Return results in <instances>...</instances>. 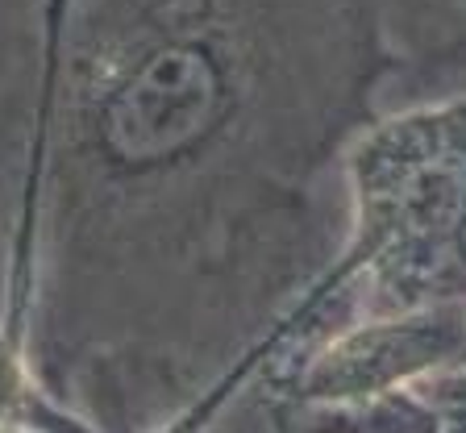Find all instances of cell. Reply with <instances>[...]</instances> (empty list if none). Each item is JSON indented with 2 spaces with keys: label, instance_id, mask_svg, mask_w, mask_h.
<instances>
[{
  "label": "cell",
  "instance_id": "6da1fadb",
  "mask_svg": "<svg viewBox=\"0 0 466 433\" xmlns=\"http://www.w3.org/2000/svg\"><path fill=\"white\" fill-rule=\"evenodd\" d=\"M400 67L367 0H42L0 79V329L42 392L158 433L254 376Z\"/></svg>",
  "mask_w": 466,
  "mask_h": 433
},
{
  "label": "cell",
  "instance_id": "7a4b0ae2",
  "mask_svg": "<svg viewBox=\"0 0 466 433\" xmlns=\"http://www.w3.org/2000/svg\"><path fill=\"white\" fill-rule=\"evenodd\" d=\"M346 238L325 284H354L359 317L466 304V92L379 113L341 159Z\"/></svg>",
  "mask_w": 466,
  "mask_h": 433
},
{
  "label": "cell",
  "instance_id": "3957f363",
  "mask_svg": "<svg viewBox=\"0 0 466 433\" xmlns=\"http://www.w3.org/2000/svg\"><path fill=\"white\" fill-rule=\"evenodd\" d=\"M458 363H466V304H429L396 317L350 321L291 371H254V379L300 400L346 405L396 392Z\"/></svg>",
  "mask_w": 466,
  "mask_h": 433
},
{
  "label": "cell",
  "instance_id": "277c9868",
  "mask_svg": "<svg viewBox=\"0 0 466 433\" xmlns=\"http://www.w3.org/2000/svg\"><path fill=\"white\" fill-rule=\"evenodd\" d=\"M383 21L391 46L408 58H458L462 29L454 17H466L454 0H367Z\"/></svg>",
  "mask_w": 466,
  "mask_h": 433
},
{
  "label": "cell",
  "instance_id": "5b68a950",
  "mask_svg": "<svg viewBox=\"0 0 466 433\" xmlns=\"http://www.w3.org/2000/svg\"><path fill=\"white\" fill-rule=\"evenodd\" d=\"M96 433L92 425H84L76 413H67L63 405H55L42 384L29 376L25 355L5 329H0V433Z\"/></svg>",
  "mask_w": 466,
  "mask_h": 433
},
{
  "label": "cell",
  "instance_id": "8992f818",
  "mask_svg": "<svg viewBox=\"0 0 466 433\" xmlns=\"http://www.w3.org/2000/svg\"><path fill=\"white\" fill-rule=\"evenodd\" d=\"M425 400L437 408V433H466V363L417 379Z\"/></svg>",
  "mask_w": 466,
  "mask_h": 433
},
{
  "label": "cell",
  "instance_id": "52a82bcc",
  "mask_svg": "<svg viewBox=\"0 0 466 433\" xmlns=\"http://www.w3.org/2000/svg\"><path fill=\"white\" fill-rule=\"evenodd\" d=\"M204 433H238V425H233L225 413H217V417H213V425H208Z\"/></svg>",
  "mask_w": 466,
  "mask_h": 433
},
{
  "label": "cell",
  "instance_id": "ba28073f",
  "mask_svg": "<svg viewBox=\"0 0 466 433\" xmlns=\"http://www.w3.org/2000/svg\"><path fill=\"white\" fill-rule=\"evenodd\" d=\"M454 5H458V9H462V13H466V0H454Z\"/></svg>",
  "mask_w": 466,
  "mask_h": 433
}]
</instances>
